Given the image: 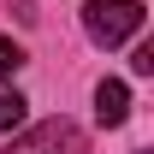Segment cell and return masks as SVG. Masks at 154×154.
Segmentation results:
<instances>
[{"label":"cell","mask_w":154,"mask_h":154,"mask_svg":"<svg viewBox=\"0 0 154 154\" xmlns=\"http://www.w3.org/2000/svg\"><path fill=\"white\" fill-rule=\"evenodd\" d=\"M83 30H89V42H101V48L131 42L136 30H142V0H89V6H83Z\"/></svg>","instance_id":"1"},{"label":"cell","mask_w":154,"mask_h":154,"mask_svg":"<svg viewBox=\"0 0 154 154\" xmlns=\"http://www.w3.org/2000/svg\"><path fill=\"white\" fill-rule=\"evenodd\" d=\"M6 154H89V136L77 131L71 119H42V125H30L24 136H12Z\"/></svg>","instance_id":"2"},{"label":"cell","mask_w":154,"mask_h":154,"mask_svg":"<svg viewBox=\"0 0 154 154\" xmlns=\"http://www.w3.org/2000/svg\"><path fill=\"white\" fill-rule=\"evenodd\" d=\"M95 119L101 125H125V119H131V89H125L119 77L95 83Z\"/></svg>","instance_id":"3"},{"label":"cell","mask_w":154,"mask_h":154,"mask_svg":"<svg viewBox=\"0 0 154 154\" xmlns=\"http://www.w3.org/2000/svg\"><path fill=\"white\" fill-rule=\"evenodd\" d=\"M18 125H24V95L18 89H0V136L18 131Z\"/></svg>","instance_id":"4"},{"label":"cell","mask_w":154,"mask_h":154,"mask_svg":"<svg viewBox=\"0 0 154 154\" xmlns=\"http://www.w3.org/2000/svg\"><path fill=\"white\" fill-rule=\"evenodd\" d=\"M18 65H24V48H18L12 36H0V83H6V77L18 71Z\"/></svg>","instance_id":"5"}]
</instances>
